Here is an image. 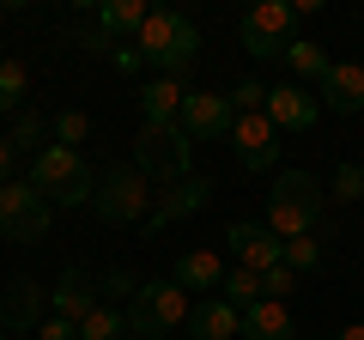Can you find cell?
<instances>
[{
    "instance_id": "6da1fadb",
    "label": "cell",
    "mask_w": 364,
    "mask_h": 340,
    "mask_svg": "<svg viewBox=\"0 0 364 340\" xmlns=\"http://www.w3.org/2000/svg\"><path fill=\"white\" fill-rule=\"evenodd\" d=\"M322 207H328V195H322V183H316L310 170H279L273 188H267V231L279 243L310 237L316 219H322Z\"/></svg>"
},
{
    "instance_id": "7a4b0ae2",
    "label": "cell",
    "mask_w": 364,
    "mask_h": 340,
    "mask_svg": "<svg viewBox=\"0 0 364 340\" xmlns=\"http://www.w3.org/2000/svg\"><path fill=\"white\" fill-rule=\"evenodd\" d=\"M134 49H140V61L164 67V79H182L188 67H195V49H200V31L188 25L182 13H170V6H152L140 25V37H134Z\"/></svg>"
},
{
    "instance_id": "3957f363",
    "label": "cell",
    "mask_w": 364,
    "mask_h": 340,
    "mask_svg": "<svg viewBox=\"0 0 364 340\" xmlns=\"http://www.w3.org/2000/svg\"><path fill=\"white\" fill-rule=\"evenodd\" d=\"M195 316V298L176 286V280H146L128 304H122V322H128V340H152V334H176L182 322Z\"/></svg>"
},
{
    "instance_id": "277c9868",
    "label": "cell",
    "mask_w": 364,
    "mask_h": 340,
    "mask_svg": "<svg viewBox=\"0 0 364 340\" xmlns=\"http://www.w3.org/2000/svg\"><path fill=\"white\" fill-rule=\"evenodd\" d=\"M134 170H140L146 183H188L195 176V140L182 134V122H170V128H140V140H134Z\"/></svg>"
},
{
    "instance_id": "5b68a950",
    "label": "cell",
    "mask_w": 364,
    "mask_h": 340,
    "mask_svg": "<svg viewBox=\"0 0 364 340\" xmlns=\"http://www.w3.org/2000/svg\"><path fill=\"white\" fill-rule=\"evenodd\" d=\"M97 219L104 225H146V213H152V183H146L134 164H116L109 176H97Z\"/></svg>"
},
{
    "instance_id": "8992f818",
    "label": "cell",
    "mask_w": 364,
    "mask_h": 340,
    "mask_svg": "<svg viewBox=\"0 0 364 340\" xmlns=\"http://www.w3.org/2000/svg\"><path fill=\"white\" fill-rule=\"evenodd\" d=\"M49 225L55 207L31 183H0V237L6 243H37V237H49Z\"/></svg>"
},
{
    "instance_id": "52a82bcc",
    "label": "cell",
    "mask_w": 364,
    "mask_h": 340,
    "mask_svg": "<svg viewBox=\"0 0 364 340\" xmlns=\"http://www.w3.org/2000/svg\"><path fill=\"white\" fill-rule=\"evenodd\" d=\"M291 25H298V6L291 0H261V6H249V18H243V49L255 55V61H273V55H286V43H291Z\"/></svg>"
},
{
    "instance_id": "ba28073f",
    "label": "cell",
    "mask_w": 364,
    "mask_h": 340,
    "mask_svg": "<svg viewBox=\"0 0 364 340\" xmlns=\"http://www.w3.org/2000/svg\"><path fill=\"white\" fill-rule=\"evenodd\" d=\"M231 146H237V164L243 170H273L279 164V128H273L261 110L231 116Z\"/></svg>"
},
{
    "instance_id": "9c48e42d",
    "label": "cell",
    "mask_w": 364,
    "mask_h": 340,
    "mask_svg": "<svg viewBox=\"0 0 364 340\" xmlns=\"http://www.w3.org/2000/svg\"><path fill=\"white\" fill-rule=\"evenodd\" d=\"M225 243H231V267H249V274L279 267V249H286L267 225H249V219H237L231 231H225Z\"/></svg>"
},
{
    "instance_id": "30bf717a",
    "label": "cell",
    "mask_w": 364,
    "mask_h": 340,
    "mask_svg": "<svg viewBox=\"0 0 364 340\" xmlns=\"http://www.w3.org/2000/svg\"><path fill=\"white\" fill-rule=\"evenodd\" d=\"M49 292L37 286V280H13V286H6V298H0V328H6V334H37L43 322H49Z\"/></svg>"
},
{
    "instance_id": "8fae6325",
    "label": "cell",
    "mask_w": 364,
    "mask_h": 340,
    "mask_svg": "<svg viewBox=\"0 0 364 340\" xmlns=\"http://www.w3.org/2000/svg\"><path fill=\"white\" fill-rule=\"evenodd\" d=\"M261 116L273 122L279 134H304V128H316V116H322V97H310L304 85H267V104H261Z\"/></svg>"
},
{
    "instance_id": "7c38bea8",
    "label": "cell",
    "mask_w": 364,
    "mask_h": 340,
    "mask_svg": "<svg viewBox=\"0 0 364 340\" xmlns=\"http://www.w3.org/2000/svg\"><path fill=\"white\" fill-rule=\"evenodd\" d=\"M176 122H182L188 140H219V134H231V97L225 92H188Z\"/></svg>"
},
{
    "instance_id": "4fadbf2b",
    "label": "cell",
    "mask_w": 364,
    "mask_h": 340,
    "mask_svg": "<svg viewBox=\"0 0 364 340\" xmlns=\"http://www.w3.org/2000/svg\"><path fill=\"white\" fill-rule=\"evenodd\" d=\"M79 176H85V158H79V152H67V146H43V152L31 158V176H25V183L37 188L43 201H55L67 183H79Z\"/></svg>"
},
{
    "instance_id": "5bb4252c",
    "label": "cell",
    "mask_w": 364,
    "mask_h": 340,
    "mask_svg": "<svg viewBox=\"0 0 364 340\" xmlns=\"http://www.w3.org/2000/svg\"><path fill=\"white\" fill-rule=\"evenodd\" d=\"M207 195H213V183H207V176L170 183L164 195L152 201V213H146V231H164V225H176V219H188V213H200V207H207Z\"/></svg>"
},
{
    "instance_id": "9a60e30c",
    "label": "cell",
    "mask_w": 364,
    "mask_h": 340,
    "mask_svg": "<svg viewBox=\"0 0 364 340\" xmlns=\"http://www.w3.org/2000/svg\"><path fill=\"white\" fill-rule=\"evenodd\" d=\"M49 310L61 316V322H73V328L85 322L91 310H97V292H91V274H85V267H67V274L55 280V292H49Z\"/></svg>"
},
{
    "instance_id": "2e32d148",
    "label": "cell",
    "mask_w": 364,
    "mask_h": 340,
    "mask_svg": "<svg viewBox=\"0 0 364 340\" xmlns=\"http://www.w3.org/2000/svg\"><path fill=\"white\" fill-rule=\"evenodd\" d=\"M322 104L334 110V116H358V110H364V67L358 61H334V67H328Z\"/></svg>"
},
{
    "instance_id": "e0dca14e",
    "label": "cell",
    "mask_w": 364,
    "mask_h": 340,
    "mask_svg": "<svg viewBox=\"0 0 364 340\" xmlns=\"http://www.w3.org/2000/svg\"><path fill=\"white\" fill-rule=\"evenodd\" d=\"M188 328H195V340H243V310H231L225 298H200Z\"/></svg>"
},
{
    "instance_id": "ac0fdd59",
    "label": "cell",
    "mask_w": 364,
    "mask_h": 340,
    "mask_svg": "<svg viewBox=\"0 0 364 340\" xmlns=\"http://www.w3.org/2000/svg\"><path fill=\"white\" fill-rule=\"evenodd\" d=\"M146 13H152L146 0H104V6H97V31H104L109 49H116V43H134L140 25H146Z\"/></svg>"
},
{
    "instance_id": "d6986e66",
    "label": "cell",
    "mask_w": 364,
    "mask_h": 340,
    "mask_svg": "<svg viewBox=\"0 0 364 340\" xmlns=\"http://www.w3.org/2000/svg\"><path fill=\"white\" fill-rule=\"evenodd\" d=\"M170 280H176L182 292H219L225 286V262L213 255V249H188V255H176Z\"/></svg>"
},
{
    "instance_id": "ffe728a7",
    "label": "cell",
    "mask_w": 364,
    "mask_h": 340,
    "mask_svg": "<svg viewBox=\"0 0 364 340\" xmlns=\"http://www.w3.org/2000/svg\"><path fill=\"white\" fill-rule=\"evenodd\" d=\"M182 79H152L140 92V116H146V128H170V122L182 116Z\"/></svg>"
},
{
    "instance_id": "44dd1931",
    "label": "cell",
    "mask_w": 364,
    "mask_h": 340,
    "mask_svg": "<svg viewBox=\"0 0 364 340\" xmlns=\"http://www.w3.org/2000/svg\"><path fill=\"white\" fill-rule=\"evenodd\" d=\"M291 334H298V328H291L286 304L261 298V304H249V310H243V340H291Z\"/></svg>"
},
{
    "instance_id": "7402d4cb",
    "label": "cell",
    "mask_w": 364,
    "mask_h": 340,
    "mask_svg": "<svg viewBox=\"0 0 364 340\" xmlns=\"http://www.w3.org/2000/svg\"><path fill=\"white\" fill-rule=\"evenodd\" d=\"M286 67H291L298 79H328V67H334V61L322 55V43H310V37H291V43H286Z\"/></svg>"
},
{
    "instance_id": "603a6c76",
    "label": "cell",
    "mask_w": 364,
    "mask_h": 340,
    "mask_svg": "<svg viewBox=\"0 0 364 340\" xmlns=\"http://www.w3.org/2000/svg\"><path fill=\"white\" fill-rule=\"evenodd\" d=\"M25 97H31V67L18 55H6L0 61V110H25Z\"/></svg>"
},
{
    "instance_id": "cb8c5ba5",
    "label": "cell",
    "mask_w": 364,
    "mask_h": 340,
    "mask_svg": "<svg viewBox=\"0 0 364 340\" xmlns=\"http://www.w3.org/2000/svg\"><path fill=\"white\" fill-rule=\"evenodd\" d=\"M219 298L231 304V310H249V304H261V274H249V267H225Z\"/></svg>"
},
{
    "instance_id": "d4e9b609",
    "label": "cell",
    "mask_w": 364,
    "mask_h": 340,
    "mask_svg": "<svg viewBox=\"0 0 364 340\" xmlns=\"http://www.w3.org/2000/svg\"><path fill=\"white\" fill-rule=\"evenodd\" d=\"M79 340H128V322H122V310H109V304H97V310L79 322Z\"/></svg>"
},
{
    "instance_id": "484cf974",
    "label": "cell",
    "mask_w": 364,
    "mask_h": 340,
    "mask_svg": "<svg viewBox=\"0 0 364 340\" xmlns=\"http://www.w3.org/2000/svg\"><path fill=\"white\" fill-rule=\"evenodd\" d=\"M85 140H91V116H85V110H61V116H55V146L79 152Z\"/></svg>"
},
{
    "instance_id": "4316f807",
    "label": "cell",
    "mask_w": 364,
    "mask_h": 340,
    "mask_svg": "<svg viewBox=\"0 0 364 340\" xmlns=\"http://www.w3.org/2000/svg\"><path fill=\"white\" fill-rule=\"evenodd\" d=\"M279 262H286L291 274H310V267L322 262V243H316V237H291V243L279 249Z\"/></svg>"
},
{
    "instance_id": "83f0119b",
    "label": "cell",
    "mask_w": 364,
    "mask_h": 340,
    "mask_svg": "<svg viewBox=\"0 0 364 340\" xmlns=\"http://www.w3.org/2000/svg\"><path fill=\"white\" fill-rule=\"evenodd\" d=\"M43 134H49V122H43V110H18V122H13V134L6 140L25 152V146H43Z\"/></svg>"
},
{
    "instance_id": "f1b7e54d",
    "label": "cell",
    "mask_w": 364,
    "mask_h": 340,
    "mask_svg": "<svg viewBox=\"0 0 364 340\" xmlns=\"http://www.w3.org/2000/svg\"><path fill=\"white\" fill-rule=\"evenodd\" d=\"M328 201H364V170L358 164H340L334 183H328Z\"/></svg>"
},
{
    "instance_id": "f546056e",
    "label": "cell",
    "mask_w": 364,
    "mask_h": 340,
    "mask_svg": "<svg viewBox=\"0 0 364 340\" xmlns=\"http://www.w3.org/2000/svg\"><path fill=\"white\" fill-rule=\"evenodd\" d=\"M286 292H298V274H291L286 262H279V267H267V274H261V298L286 304Z\"/></svg>"
},
{
    "instance_id": "4dcf8cb0",
    "label": "cell",
    "mask_w": 364,
    "mask_h": 340,
    "mask_svg": "<svg viewBox=\"0 0 364 340\" xmlns=\"http://www.w3.org/2000/svg\"><path fill=\"white\" fill-rule=\"evenodd\" d=\"M261 104H267V85H255V79H237L231 85V116H249Z\"/></svg>"
},
{
    "instance_id": "1f68e13d",
    "label": "cell",
    "mask_w": 364,
    "mask_h": 340,
    "mask_svg": "<svg viewBox=\"0 0 364 340\" xmlns=\"http://www.w3.org/2000/svg\"><path fill=\"white\" fill-rule=\"evenodd\" d=\"M85 201H97V176H91V170H85V176H79V183H67L61 195L49 201V207H85Z\"/></svg>"
},
{
    "instance_id": "d6a6232c",
    "label": "cell",
    "mask_w": 364,
    "mask_h": 340,
    "mask_svg": "<svg viewBox=\"0 0 364 340\" xmlns=\"http://www.w3.org/2000/svg\"><path fill=\"white\" fill-rule=\"evenodd\" d=\"M104 286H109V298H122V304H128L134 292L146 286V280H134V274H122V267H116V274H104Z\"/></svg>"
},
{
    "instance_id": "836d02e7",
    "label": "cell",
    "mask_w": 364,
    "mask_h": 340,
    "mask_svg": "<svg viewBox=\"0 0 364 340\" xmlns=\"http://www.w3.org/2000/svg\"><path fill=\"white\" fill-rule=\"evenodd\" d=\"M37 340H79V328H73V322H61V316H49V322L37 328Z\"/></svg>"
},
{
    "instance_id": "e575fe53",
    "label": "cell",
    "mask_w": 364,
    "mask_h": 340,
    "mask_svg": "<svg viewBox=\"0 0 364 340\" xmlns=\"http://www.w3.org/2000/svg\"><path fill=\"white\" fill-rule=\"evenodd\" d=\"M109 61H116L122 73H134V67H140V49H134V43H116V49H109Z\"/></svg>"
},
{
    "instance_id": "d590c367",
    "label": "cell",
    "mask_w": 364,
    "mask_h": 340,
    "mask_svg": "<svg viewBox=\"0 0 364 340\" xmlns=\"http://www.w3.org/2000/svg\"><path fill=\"white\" fill-rule=\"evenodd\" d=\"M13 170H18V146L0 140V183H13Z\"/></svg>"
},
{
    "instance_id": "8d00e7d4",
    "label": "cell",
    "mask_w": 364,
    "mask_h": 340,
    "mask_svg": "<svg viewBox=\"0 0 364 340\" xmlns=\"http://www.w3.org/2000/svg\"><path fill=\"white\" fill-rule=\"evenodd\" d=\"M334 340H364V322H346V328H340Z\"/></svg>"
},
{
    "instance_id": "74e56055",
    "label": "cell",
    "mask_w": 364,
    "mask_h": 340,
    "mask_svg": "<svg viewBox=\"0 0 364 340\" xmlns=\"http://www.w3.org/2000/svg\"><path fill=\"white\" fill-rule=\"evenodd\" d=\"M0 340H13V334H6V328H0Z\"/></svg>"
},
{
    "instance_id": "f35d334b",
    "label": "cell",
    "mask_w": 364,
    "mask_h": 340,
    "mask_svg": "<svg viewBox=\"0 0 364 340\" xmlns=\"http://www.w3.org/2000/svg\"><path fill=\"white\" fill-rule=\"evenodd\" d=\"M152 340H164V334H152Z\"/></svg>"
},
{
    "instance_id": "ab89813d",
    "label": "cell",
    "mask_w": 364,
    "mask_h": 340,
    "mask_svg": "<svg viewBox=\"0 0 364 340\" xmlns=\"http://www.w3.org/2000/svg\"><path fill=\"white\" fill-rule=\"evenodd\" d=\"M358 207H364V201H358Z\"/></svg>"
}]
</instances>
